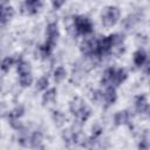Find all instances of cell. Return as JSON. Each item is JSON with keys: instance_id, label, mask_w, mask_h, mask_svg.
I'll return each instance as SVG.
<instances>
[{"instance_id": "cell-17", "label": "cell", "mask_w": 150, "mask_h": 150, "mask_svg": "<svg viewBox=\"0 0 150 150\" xmlns=\"http://www.w3.org/2000/svg\"><path fill=\"white\" fill-rule=\"evenodd\" d=\"M146 56H145V53L143 50H137L135 54H134V62L136 66H142L145 61Z\"/></svg>"}, {"instance_id": "cell-29", "label": "cell", "mask_w": 150, "mask_h": 150, "mask_svg": "<svg viewBox=\"0 0 150 150\" xmlns=\"http://www.w3.org/2000/svg\"><path fill=\"white\" fill-rule=\"evenodd\" d=\"M145 71H146V73L150 75V62L148 63V66H146V68H145Z\"/></svg>"}, {"instance_id": "cell-13", "label": "cell", "mask_w": 150, "mask_h": 150, "mask_svg": "<svg viewBox=\"0 0 150 150\" xmlns=\"http://www.w3.org/2000/svg\"><path fill=\"white\" fill-rule=\"evenodd\" d=\"M127 79V73L124 69H117L115 71V77H114V86H120L124 80Z\"/></svg>"}, {"instance_id": "cell-27", "label": "cell", "mask_w": 150, "mask_h": 150, "mask_svg": "<svg viewBox=\"0 0 150 150\" xmlns=\"http://www.w3.org/2000/svg\"><path fill=\"white\" fill-rule=\"evenodd\" d=\"M100 134H101V128H100V127H97V125H96V127H94V128H93V136H94V137H96V136H98Z\"/></svg>"}, {"instance_id": "cell-22", "label": "cell", "mask_w": 150, "mask_h": 150, "mask_svg": "<svg viewBox=\"0 0 150 150\" xmlns=\"http://www.w3.org/2000/svg\"><path fill=\"white\" fill-rule=\"evenodd\" d=\"M13 62H14V59H13V57H6V59H4L2 66H1L2 70H4V71H7V70L11 68V66L13 64Z\"/></svg>"}, {"instance_id": "cell-5", "label": "cell", "mask_w": 150, "mask_h": 150, "mask_svg": "<svg viewBox=\"0 0 150 150\" xmlns=\"http://www.w3.org/2000/svg\"><path fill=\"white\" fill-rule=\"evenodd\" d=\"M40 6V0H26V2L22 6V12L26 14H34L39 11Z\"/></svg>"}, {"instance_id": "cell-11", "label": "cell", "mask_w": 150, "mask_h": 150, "mask_svg": "<svg viewBox=\"0 0 150 150\" xmlns=\"http://www.w3.org/2000/svg\"><path fill=\"white\" fill-rule=\"evenodd\" d=\"M83 105H84L83 101H82L80 97H75V98H74V100L70 102L69 109H70V111H71V114H73V115H76V114L80 111V109H81Z\"/></svg>"}, {"instance_id": "cell-19", "label": "cell", "mask_w": 150, "mask_h": 150, "mask_svg": "<svg viewBox=\"0 0 150 150\" xmlns=\"http://www.w3.org/2000/svg\"><path fill=\"white\" fill-rule=\"evenodd\" d=\"M64 77H66V70H64V68L63 67L56 68L55 71H54V79H55V81L56 82H61Z\"/></svg>"}, {"instance_id": "cell-15", "label": "cell", "mask_w": 150, "mask_h": 150, "mask_svg": "<svg viewBox=\"0 0 150 150\" xmlns=\"http://www.w3.org/2000/svg\"><path fill=\"white\" fill-rule=\"evenodd\" d=\"M41 142H42V135L41 132H34L32 138H30V145L32 148H42L41 146Z\"/></svg>"}, {"instance_id": "cell-6", "label": "cell", "mask_w": 150, "mask_h": 150, "mask_svg": "<svg viewBox=\"0 0 150 150\" xmlns=\"http://www.w3.org/2000/svg\"><path fill=\"white\" fill-rule=\"evenodd\" d=\"M103 97H104V101H105V104L107 105H110V104H112L115 102V100H116V91L112 88V86H109L107 88Z\"/></svg>"}, {"instance_id": "cell-18", "label": "cell", "mask_w": 150, "mask_h": 150, "mask_svg": "<svg viewBox=\"0 0 150 150\" xmlns=\"http://www.w3.org/2000/svg\"><path fill=\"white\" fill-rule=\"evenodd\" d=\"M53 121L55 122V124H56L57 127H61V125L64 123L66 117H64V115H63L61 111H54V112H53Z\"/></svg>"}, {"instance_id": "cell-1", "label": "cell", "mask_w": 150, "mask_h": 150, "mask_svg": "<svg viewBox=\"0 0 150 150\" xmlns=\"http://www.w3.org/2000/svg\"><path fill=\"white\" fill-rule=\"evenodd\" d=\"M57 35H59V29H57V26L56 23H49L48 27H47V41H46V45L41 47V53L43 55V57L48 56L56 42V39H57Z\"/></svg>"}, {"instance_id": "cell-30", "label": "cell", "mask_w": 150, "mask_h": 150, "mask_svg": "<svg viewBox=\"0 0 150 150\" xmlns=\"http://www.w3.org/2000/svg\"><path fill=\"white\" fill-rule=\"evenodd\" d=\"M4 1H6V0H4Z\"/></svg>"}, {"instance_id": "cell-2", "label": "cell", "mask_w": 150, "mask_h": 150, "mask_svg": "<svg viewBox=\"0 0 150 150\" xmlns=\"http://www.w3.org/2000/svg\"><path fill=\"white\" fill-rule=\"evenodd\" d=\"M120 18V9L114 6L107 7L103 13H102V22L105 27H111L114 26Z\"/></svg>"}, {"instance_id": "cell-7", "label": "cell", "mask_w": 150, "mask_h": 150, "mask_svg": "<svg viewBox=\"0 0 150 150\" xmlns=\"http://www.w3.org/2000/svg\"><path fill=\"white\" fill-rule=\"evenodd\" d=\"M129 118H130L129 112L124 110V111H118V112L115 115L114 121H115V124H116V125H121V124H125V123H128Z\"/></svg>"}, {"instance_id": "cell-8", "label": "cell", "mask_w": 150, "mask_h": 150, "mask_svg": "<svg viewBox=\"0 0 150 150\" xmlns=\"http://www.w3.org/2000/svg\"><path fill=\"white\" fill-rule=\"evenodd\" d=\"M90 116V109L84 104L81 109H80V111L75 115V117L77 118V121L80 122V123H83V122H86L87 120H88V117Z\"/></svg>"}, {"instance_id": "cell-9", "label": "cell", "mask_w": 150, "mask_h": 150, "mask_svg": "<svg viewBox=\"0 0 150 150\" xmlns=\"http://www.w3.org/2000/svg\"><path fill=\"white\" fill-rule=\"evenodd\" d=\"M115 69H112V68H109V69H107L105 70V73H104V75H103V77H102V84H105V86H109V84H112V82H114V77H115Z\"/></svg>"}, {"instance_id": "cell-16", "label": "cell", "mask_w": 150, "mask_h": 150, "mask_svg": "<svg viewBox=\"0 0 150 150\" xmlns=\"http://www.w3.org/2000/svg\"><path fill=\"white\" fill-rule=\"evenodd\" d=\"M18 71H19L20 76L30 74V66H29V63H27L25 61H20L19 64H18Z\"/></svg>"}, {"instance_id": "cell-20", "label": "cell", "mask_w": 150, "mask_h": 150, "mask_svg": "<svg viewBox=\"0 0 150 150\" xmlns=\"http://www.w3.org/2000/svg\"><path fill=\"white\" fill-rule=\"evenodd\" d=\"M74 137H75V131H71L70 129H67V130H64L62 132V138L67 143L74 142Z\"/></svg>"}, {"instance_id": "cell-10", "label": "cell", "mask_w": 150, "mask_h": 150, "mask_svg": "<svg viewBox=\"0 0 150 150\" xmlns=\"http://www.w3.org/2000/svg\"><path fill=\"white\" fill-rule=\"evenodd\" d=\"M135 108L138 112H143L146 110L148 108V104H146V100H145V96L144 95H141V96H137L136 97V101H135Z\"/></svg>"}, {"instance_id": "cell-24", "label": "cell", "mask_w": 150, "mask_h": 150, "mask_svg": "<svg viewBox=\"0 0 150 150\" xmlns=\"http://www.w3.org/2000/svg\"><path fill=\"white\" fill-rule=\"evenodd\" d=\"M47 86H48V79L47 77H41L36 83V89L38 90H43V89L47 88Z\"/></svg>"}, {"instance_id": "cell-23", "label": "cell", "mask_w": 150, "mask_h": 150, "mask_svg": "<svg viewBox=\"0 0 150 150\" xmlns=\"http://www.w3.org/2000/svg\"><path fill=\"white\" fill-rule=\"evenodd\" d=\"M137 16L136 15H130V16H128L127 19H125V21H124V25H125V27L127 28H130V27H132L137 21H138V19H136Z\"/></svg>"}, {"instance_id": "cell-4", "label": "cell", "mask_w": 150, "mask_h": 150, "mask_svg": "<svg viewBox=\"0 0 150 150\" xmlns=\"http://www.w3.org/2000/svg\"><path fill=\"white\" fill-rule=\"evenodd\" d=\"M97 41L96 39L87 40L81 45V52L84 55H96V48H97Z\"/></svg>"}, {"instance_id": "cell-3", "label": "cell", "mask_w": 150, "mask_h": 150, "mask_svg": "<svg viewBox=\"0 0 150 150\" xmlns=\"http://www.w3.org/2000/svg\"><path fill=\"white\" fill-rule=\"evenodd\" d=\"M74 25L79 34H89L93 32V25L86 16H76L74 19Z\"/></svg>"}, {"instance_id": "cell-21", "label": "cell", "mask_w": 150, "mask_h": 150, "mask_svg": "<svg viewBox=\"0 0 150 150\" xmlns=\"http://www.w3.org/2000/svg\"><path fill=\"white\" fill-rule=\"evenodd\" d=\"M32 83V75L30 74H27V75H22L20 76V84L22 87H27Z\"/></svg>"}, {"instance_id": "cell-12", "label": "cell", "mask_w": 150, "mask_h": 150, "mask_svg": "<svg viewBox=\"0 0 150 150\" xmlns=\"http://www.w3.org/2000/svg\"><path fill=\"white\" fill-rule=\"evenodd\" d=\"M14 15V11L12 7H4L1 11V23L5 25L8 20H11Z\"/></svg>"}, {"instance_id": "cell-26", "label": "cell", "mask_w": 150, "mask_h": 150, "mask_svg": "<svg viewBox=\"0 0 150 150\" xmlns=\"http://www.w3.org/2000/svg\"><path fill=\"white\" fill-rule=\"evenodd\" d=\"M64 2H66V0H53V7L55 9H59Z\"/></svg>"}, {"instance_id": "cell-25", "label": "cell", "mask_w": 150, "mask_h": 150, "mask_svg": "<svg viewBox=\"0 0 150 150\" xmlns=\"http://www.w3.org/2000/svg\"><path fill=\"white\" fill-rule=\"evenodd\" d=\"M23 114V108L22 107H18L15 108L11 114H9V117H14V118H19L21 115Z\"/></svg>"}, {"instance_id": "cell-14", "label": "cell", "mask_w": 150, "mask_h": 150, "mask_svg": "<svg viewBox=\"0 0 150 150\" xmlns=\"http://www.w3.org/2000/svg\"><path fill=\"white\" fill-rule=\"evenodd\" d=\"M55 96H56V90L54 88L47 90L45 94H43V97H42V103L43 104H48L50 102H53L55 100Z\"/></svg>"}, {"instance_id": "cell-28", "label": "cell", "mask_w": 150, "mask_h": 150, "mask_svg": "<svg viewBox=\"0 0 150 150\" xmlns=\"http://www.w3.org/2000/svg\"><path fill=\"white\" fill-rule=\"evenodd\" d=\"M138 146H139V148H148V144L145 143V141H143V143H139Z\"/></svg>"}]
</instances>
